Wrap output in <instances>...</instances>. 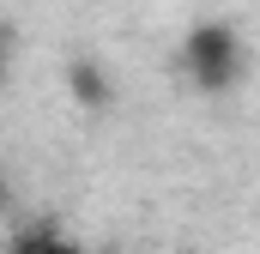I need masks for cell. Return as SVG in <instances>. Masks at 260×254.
I'll list each match as a JSON object with an SVG mask.
<instances>
[{
  "label": "cell",
  "instance_id": "1",
  "mask_svg": "<svg viewBox=\"0 0 260 254\" xmlns=\"http://www.w3.org/2000/svg\"><path fill=\"white\" fill-rule=\"evenodd\" d=\"M182 73L200 97H230L248 79V43L230 18H200L182 37Z\"/></svg>",
  "mask_w": 260,
  "mask_h": 254
},
{
  "label": "cell",
  "instance_id": "2",
  "mask_svg": "<svg viewBox=\"0 0 260 254\" xmlns=\"http://www.w3.org/2000/svg\"><path fill=\"white\" fill-rule=\"evenodd\" d=\"M61 85H67V97L85 115H109L115 109V73H109V61H97V55H73L61 67Z\"/></svg>",
  "mask_w": 260,
  "mask_h": 254
},
{
  "label": "cell",
  "instance_id": "3",
  "mask_svg": "<svg viewBox=\"0 0 260 254\" xmlns=\"http://www.w3.org/2000/svg\"><path fill=\"white\" fill-rule=\"evenodd\" d=\"M6 254H91L73 230H61V224H18L12 236H6Z\"/></svg>",
  "mask_w": 260,
  "mask_h": 254
}]
</instances>
